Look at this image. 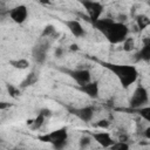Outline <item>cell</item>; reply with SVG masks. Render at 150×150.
Here are the masks:
<instances>
[{
    "mask_svg": "<svg viewBox=\"0 0 150 150\" xmlns=\"http://www.w3.org/2000/svg\"><path fill=\"white\" fill-rule=\"evenodd\" d=\"M143 135H144V137H145L146 139H150V127H146V128L144 129Z\"/></svg>",
    "mask_w": 150,
    "mask_h": 150,
    "instance_id": "cell-30",
    "label": "cell"
},
{
    "mask_svg": "<svg viewBox=\"0 0 150 150\" xmlns=\"http://www.w3.org/2000/svg\"><path fill=\"white\" fill-rule=\"evenodd\" d=\"M55 35H57L56 33V28L53 26V25H46L40 34V38L42 39H52L54 38Z\"/></svg>",
    "mask_w": 150,
    "mask_h": 150,
    "instance_id": "cell-18",
    "label": "cell"
},
{
    "mask_svg": "<svg viewBox=\"0 0 150 150\" xmlns=\"http://www.w3.org/2000/svg\"><path fill=\"white\" fill-rule=\"evenodd\" d=\"M127 19H128V16H127L124 13H120V14L117 15V22H121V23H125Z\"/></svg>",
    "mask_w": 150,
    "mask_h": 150,
    "instance_id": "cell-29",
    "label": "cell"
},
{
    "mask_svg": "<svg viewBox=\"0 0 150 150\" xmlns=\"http://www.w3.org/2000/svg\"><path fill=\"white\" fill-rule=\"evenodd\" d=\"M69 111L74 116H76L79 120H81L82 122H90L94 117L95 109L91 105H86V107H81V108H73Z\"/></svg>",
    "mask_w": 150,
    "mask_h": 150,
    "instance_id": "cell-9",
    "label": "cell"
},
{
    "mask_svg": "<svg viewBox=\"0 0 150 150\" xmlns=\"http://www.w3.org/2000/svg\"><path fill=\"white\" fill-rule=\"evenodd\" d=\"M38 138L41 142L50 143L55 150H62L68 143V129L67 127H62L53 130L49 134L40 135Z\"/></svg>",
    "mask_w": 150,
    "mask_h": 150,
    "instance_id": "cell-2",
    "label": "cell"
},
{
    "mask_svg": "<svg viewBox=\"0 0 150 150\" xmlns=\"http://www.w3.org/2000/svg\"><path fill=\"white\" fill-rule=\"evenodd\" d=\"M81 93L86 94L87 96H89L90 98H97L98 94H100V84L97 81H90L87 84H83L81 87L77 88Z\"/></svg>",
    "mask_w": 150,
    "mask_h": 150,
    "instance_id": "cell-11",
    "label": "cell"
},
{
    "mask_svg": "<svg viewBox=\"0 0 150 150\" xmlns=\"http://www.w3.org/2000/svg\"><path fill=\"white\" fill-rule=\"evenodd\" d=\"M136 25H137V28H138L139 30L145 29V28L149 27V25H150V19H149V16L145 15V14H138V15L136 16Z\"/></svg>",
    "mask_w": 150,
    "mask_h": 150,
    "instance_id": "cell-17",
    "label": "cell"
},
{
    "mask_svg": "<svg viewBox=\"0 0 150 150\" xmlns=\"http://www.w3.org/2000/svg\"><path fill=\"white\" fill-rule=\"evenodd\" d=\"M38 81H39V74L33 70V71H30V73L21 81V83L19 84V88H20V89H25V88L32 87V86H34Z\"/></svg>",
    "mask_w": 150,
    "mask_h": 150,
    "instance_id": "cell-15",
    "label": "cell"
},
{
    "mask_svg": "<svg viewBox=\"0 0 150 150\" xmlns=\"http://www.w3.org/2000/svg\"><path fill=\"white\" fill-rule=\"evenodd\" d=\"M80 150H82V149H80Z\"/></svg>",
    "mask_w": 150,
    "mask_h": 150,
    "instance_id": "cell-34",
    "label": "cell"
},
{
    "mask_svg": "<svg viewBox=\"0 0 150 150\" xmlns=\"http://www.w3.org/2000/svg\"><path fill=\"white\" fill-rule=\"evenodd\" d=\"M93 142V138L90 135H82L79 139V145H80V149L82 150H87V148Z\"/></svg>",
    "mask_w": 150,
    "mask_h": 150,
    "instance_id": "cell-21",
    "label": "cell"
},
{
    "mask_svg": "<svg viewBox=\"0 0 150 150\" xmlns=\"http://www.w3.org/2000/svg\"><path fill=\"white\" fill-rule=\"evenodd\" d=\"M138 115L145 121V122H149L150 121V108L149 105H145V107H142L139 109H136Z\"/></svg>",
    "mask_w": 150,
    "mask_h": 150,
    "instance_id": "cell-24",
    "label": "cell"
},
{
    "mask_svg": "<svg viewBox=\"0 0 150 150\" xmlns=\"http://www.w3.org/2000/svg\"><path fill=\"white\" fill-rule=\"evenodd\" d=\"M109 150H130V145H129L128 142L115 141L114 144L109 148Z\"/></svg>",
    "mask_w": 150,
    "mask_h": 150,
    "instance_id": "cell-23",
    "label": "cell"
},
{
    "mask_svg": "<svg viewBox=\"0 0 150 150\" xmlns=\"http://www.w3.org/2000/svg\"><path fill=\"white\" fill-rule=\"evenodd\" d=\"M0 142H1V137H0Z\"/></svg>",
    "mask_w": 150,
    "mask_h": 150,
    "instance_id": "cell-33",
    "label": "cell"
},
{
    "mask_svg": "<svg viewBox=\"0 0 150 150\" xmlns=\"http://www.w3.org/2000/svg\"><path fill=\"white\" fill-rule=\"evenodd\" d=\"M39 114H41V115H42L45 118H49V117L53 115L52 110H50V109H48V108H42V109H40Z\"/></svg>",
    "mask_w": 150,
    "mask_h": 150,
    "instance_id": "cell-26",
    "label": "cell"
},
{
    "mask_svg": "<svg viewBox=\"0 0 150 150\" xmlns=\"http://www.w3.org/2000/svg\"><path fill=\"white\" fill-rule=\"evenodd\" d=\"M90 136L97 144H100L102 148H105V149H109L115 142L111 135L107 131H95V132H91Z\"/></svg>",
    "mask_w": 150,
    "mask_h": 150,
    "instance_id": "cell-10",
    "label": "cell"
},
{
    "mask_svg": "<svg viewBox=\"0 0 150 150\" xmlns=\"http://www.w3.org/2000/svg\"><path fill=\"white\" fill-rule=\"evenodd\" d=\"M149 102V93L148 89L139 84L136 87V89L134 90V94L131 95L130 100H129V105L132 109H139L142 107L148 105Z\"/></svg>",
    "mask_w": 150,
    "mask_h": 150,
    "instance_id": "cell-5",
    "label": "cell"
},
{
    "mask_svg": "<svg viewBox=\"0 0 150 150\" xmlns=\"http://www.w3.org/2000/svg\"><path fill=\"white\" fill-rule=\"evenodd\" d=\"M2 16H4V9L0 8V18H2Z\"/></svg>",
    "mask_w": 150,
    "mask_h": 150,
    "instance_id": "cell-32",
    "label": "cell"
},
{
    "mask_svg": "<svg viewBox=\"0 0 150 150\" xmlns=\"http://www.w3.org/2000/svg\"><path fill=\"white\" fill-rule=\"evenodd\" d=\"M143 46L141 47V49L135 54L136 56V61H144V62H149L150 61V38H144L142 40Z\"/></svg>",
    "mask_w": 150,
    "mask_h": 150,
    "instance_id": "cell-13",
    "label": "cell"
},
{
    "mask_svg": "<svg viewBox=\"0 0 150 150\" xmlns=\"http://www.w3.org/2000/svg\"><path fill=\"white\" fill-rule=\"evenodd\" d=\"M13 104L9 102H5V101H0V110H6L8 108H11Z\"/></svg>",
    "mask_w": 150,
    "mask_h": 150,
    "instance_id": "cell-28",
    "label": "cell"
},
{
    "mask_svg": "<svg viewBox=\"0 0 150 150\" xmlns=\"http://www.w3.org/2000/svg\"><path fill=\"white\" fill-rule=\"evenodd\" d=\"M81 5L83 6V8L87 12L88 19L90 20V22H94L96 20H98L104 11V6L98 2V1H93V0H82Z\"/></svg>",
    "mask_w": 150,
    "mask_h": 150,
    "instance_id": "cell-6",
    "label": "cell"
},
{
    "mask_svg": "<svg viewBox=\"0 0 150 150\" xmlns=\"http://www.w3.org/2000/svg\"><path fill=\"white\" fill-rule=\"evenodd\" d=\"M94 125L97 127V128H101V129H107V128H109L110 122H109L108 120H100V121H97Z\"/></svg>",
    "mask_w": 150,
    "mask_h": 150,
    "instance_id": "cell-25",
    "label": "cell"
},
{
    "mask_svg": "<svg viewBox=\"0 0 150 150\" xmlns=\"http://www.w3.org/2000/svg\"><path fill=\"white\" fill-rule=\"evenodd\" d=\"M67 75H69L79 87L87 84L91 81V74L87 68H77V69H62Z\"/></svg>",
    "mask_w": 150,
    "mask_h": 150,
    "instance_id": "cell-7",
    "label": "cell"
},
{
    "mask_svg": "<svg viewBox=\"0 0 150 150\" xmlns=\"http://www.w3.org/2000/svg\"><path fill=\"white\" fill-rule=\"evenodd\" d=\"M122 49L124 52H131L135 49V39L134 38H130L128 36L123 42H122Z\"/></svg>",
    "mask_w": 150,
    "mask_h": 150,
    "instance_id": "cell-22",
    "label": "cell"
},
{
    "mask_svg": "<svg viewBox=\"0 0 150 150\" xmlns=\"http://www.w3.org/2000/svg\"><path fill=\"white\" fill-rule=\"evenodd\" d=\"M115 20L114 19H111V18H100L98 20H96V21H94V22H91V25H93V27L94 28H96L98 32H101L103 35L105 34V32L108 30V28L112 25V22H114Z\"/></svg>",
    "mask_w": 150,
    "mask_h": 150,
    "instance_id": "cell-14",
    "label": "cell"
},
{
    "mask_svg": "<svg viewBox=\"0 0 150 150\" xmlns=\"http://www.w3.org/2000/svg\"><path fill=\"white\" fill-rule=\"evenodd\" d=\"M45 121H46V118L41 114H38V116L35 118H33V122L30 124V129L32 130H39L45 124Z\"/></svg>",
    "mask_w": 150,
    "mask_h": 150,
    "instance_id": "cell-20",
    "label": "cell"
},
{
    "mask_svg": "<svg viewBox=\"0 0 150 150\" xmlns=\"http://www.w3.org/2000/svg\"><path fill=\"white\" fill-rule=\"evenodd\" d=\"M64 25L67 26V28L69 29V32L75 38H82V36L86 35V30H84L82 23L79 20H76V19L67 20V21H64Z\"/></svg>",
    "mask_w": 150,
    "mask_h": 150,
    "instance_id": "cell-12",
    "label": "cell"
},
{
    "mask_svg": "<svg viewBox=\"0 0 150 150\" xmlns=\"http://www.w3.org/2000/svg\"><path fill=\"white\" fill-rule=\"evenodd\" d=\"M50 46H52V40L50 39L40 38V40L32 48V57H33L35 63L43 64L46 62L47 54H48V50H49Z\"/></svg>",
    "mask_w": 150,
    "mask_h": 150,
    "instance_id": "cell-4",
    "label": "cell"
},
{
    "mask_svg": "<svg viewBox=\"0 0 150 150\" xmlns=\"http://www.w3.org/2000/svg\"><path fill=\"white\" fill-rule=\"evenodd\" d=\"M69 49H70L71 52H76V50H79L80 48H79V46H77L76 43H71L70 47H69Z\"/></svg>",
    "mask_w": 150,
    "mask_h": 150,
    "instance_id": "cell-31",
    "label": "cell"
},
{
    "mask_svg": "<svg viewBox=\"0 0 150 150\" xmlns=\"http://www.w3.org/2000/svg\"><path fill=\"white\" fill-rule=\"evenodd\" d=\"M63 54H64V48H62V47H56V49H55V52H54V55H55L57 59H61V57L63 56Z\"/></svg>",
    "mask_w": 150,
    "mask_h": 150,
    "instance_id": "cell-27",
    "label": "cell"
},
{
    "mask_svg": "<svg viewBox=\"0 0 150 150\" xmlns=\"http://www.w3.org/2000/svg\"><path fill=\"white\" fill-rule=\"evenodd\" d=\"M104 68H107L109 71H111L123 88H129L131 84H134L138 79V70L135 66L131 64H121V63H112V62H102L101 63Z\"/></svg>",
    "mask_w": 150,
    "mask_h": 150,
    "instance_id": "cell-1",
    "label": "cell"
},
{
    "mask_svg": "<svg viewBox=\"0 0 150 150\" xmlns=\"http://www.w3.org/2000/svg\"><path fill=\"white\" fill-rule=\"evenodd\" d=\"M128 34H129V27L125 23L114 21L112 25L105 32L104 36L111 45H117V43H122L128 38Z\"/></svg>",
    "mask_w": 150,
    "mask_h": 150,
    "instance_id": "cell-3",
    "label": "cell"
},
{
    "mask_svg": "<svg viewBox=\"0 0 150 150\" xmlns=\"http://www.w3.org/2000/svg\"><path fill=\"white\" fill-rule=\"evenodd\" d=\"M8 63L9 66L19 70H23L29 67V61L27 59H13V60H9Z\"/></svg>",
    "mask_w": 150,
    "mask_h": 150,
    "instance_id": "cell-16",
    "label": "cell"
},
{
    "mask_svg": "<svg viewBox=\"0 0 150 150\" xmlns=\"http://www.w3.org/2000/svg\"><path fill=\"white\" fill-rule=\"evenodd\" d=\"M6 89H7L8 95H9L12 98H18V97L21 96V89H20L19 87H15L14 84L7 83V84H6Z\"/></svg>",
    "mask_w": 150,
    "mask_h": 150,
    "instance_id": "cell-19",
    "label": "cell"
},
{
    "mask_svg": "<svg viewBox=\"0 0 150 150\" xmlns=\"http://www.w3.org/2000/svg\"><path fill=\"white\" fill-rule=\"evenodd\" d=\"M8 15L12 19V21H14L18 25H21L28 18L27 6L26 5H18V6H15V7H13L8 11Z\"/></svg>",
    "mask_w": 150,
    "mask_h": 150,
    "instance_id": "cell-8",
    "label": "cell"
}]
</instances>
